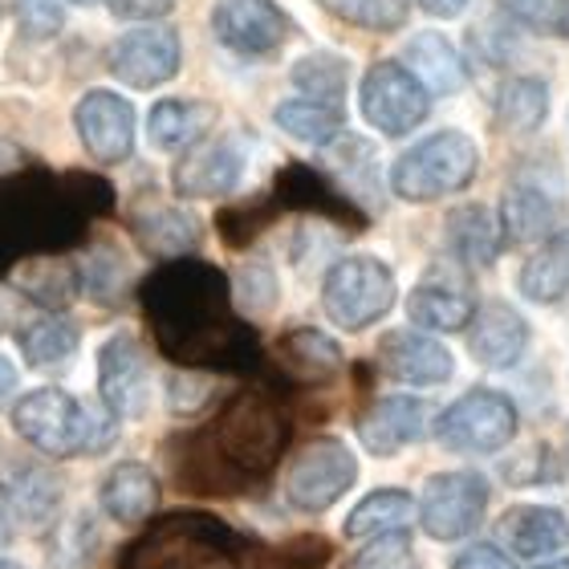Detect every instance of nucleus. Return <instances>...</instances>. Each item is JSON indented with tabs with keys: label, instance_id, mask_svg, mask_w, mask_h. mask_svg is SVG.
<instances>
[{
	"label": "nucleus",
	"instance_id": "nucleus-1",
	"mask_svg": "<svg viewBox=\"0 0 569 569\" xmlns=\"http://www.w3.org/2000/svg\"><path fill=\"white\" fill-rule=\"evenodd\" d=\"M151 306L159 318V330L167 333L171 350L179 355H208V350H224L228 330V281L216 273L212 264L188 261L154 277Z\"/></svg>",
	"mask_w": 569,
	"mask_h": 569
},
{
	"label": "nucleus",
	"instance_id": "nucleus-2",
	"mask_svg": "<svg viewBox=\"0 0 569 569\" xmlns=\"http://www.w3.org/2000/svg\"><path fill=\"white\" fill-rule=\"evenodd\" d=\"M114 411H98V407L78 403L73 395L58 391V387H41V391H29L24 399H17L12 407V427L24 443H33L37 451L46 456H98L107 451L114 439H119V427H114Z\"/></svg>",
	"mask_w": 569,
	"mask_h": 569
},
{
	"label": "nucleus",
	"instance_id": "nucleus-3",
	"mask_svg": "<svg viewBox=\"0 0 569 569\" xmlns=\"http://www.w3.org/2000/svg\"><path fill=\"white\" fill-rule=\"evenodd\" d=\"M480 151L460 131H439L431 139L416 142L391 167V191L407 203L443 200L451 191H463L476 179Z\"/></svg>",
	"mask_w": 569,
	"mask_h": 569
},
{
	"label": "nucleus",
	"instance_id": "nucleus-4",
	"mask_svg": "<svg viewBox=\"0 0 569 569\" xmlns=\"http://www.w3.org/2000/svg\"><path fill=\"white\" fill-rule=\"evenodd\" d=\"M395 273L379 257H342L321 281V309L338 330H367L395 306Z\"/></svg>",
	"mask_w": 569,
	"mask_h": 569
},
{
	"label": "nucleus",
	"instance_id": "nucleus-5",
	"mask_svg": "<svg viewBox=\"0 0 569 569\" xmlns=\"http://www.w3.org/2000/svg\"><path fill=\"white\" fill-rule=\"evenodd\" d=\"M517 436V407L509 395L476 387L436 419V439L448 451L463 456H492Z\"/></svg>",
	"mask_w": 569,
	"mask_h": 569
},
{
	"label": "nucleus",
	"instance_id": "nucleus-6",
	"mask_svg": "<svg viewBox=\"0 0 569 569\" xmlns=\"http://www.w3.org/2000/svg\"><path fill=\"white\" fill-rule=\"evenodd\" d=\"M358 460L342 439H313L284 472V497L301 512H326L355 488Z\"/></svg>",
	"mask_w": 569,
	"mask_h": 569
},
{
	"label": "nucleus",
	"instance_id": "nucleus-7",
	"mask_svg": "<svg viewBox=\"0 0 569 569\" xmlns=\"http://www.w3.org/2000/svg\"><path fill=\"white\" fill-rule=\"evenodd\" d=\"M431 110V94L403 61H375L362 78V114L375 131L382 134H407Z\"/></svg>",
	"mask_w": 569,
	"mask_h": 569
},
{
	"label": "nucleus",
	"instance_id": "nucleus-8",
	"mask_svg": "<svg viewBox=\"0 0 569 569\" xmlns=\"http://www.w3.org/2000/svg\"><path fill=\"white\" fill-rule=\"evenodd\" d=\"M488 480L480 472H439L423 485L419 525L431 541H460L485 521Z\"/></svg>",
	"mask_w": 569,
	"mask_h": 569
},
{
	"label": "nucleus",
	"instance_id": "nucleus-9",
	"mask_svg": "<svg viewBox=\"0 0 569 569\" xmlns=\"http://www.w3.org/2000/svg\"><path fill=\"white\" fill-rule=\"evenodd\" d=\"M98 395L119 419H142L151 407V367L131 333H114L98 350Z\"/></svg>",
	"mask_w": 569,
	"mask_h": 569
},
{
	"label": "nucleus",
	"instance_id": "nucleus-10",
	"mask_svg": "<svg viewBox=\"0 0 569 569\" xmlns=\"http://www.w3.org/2000/svg\"><path fill=\"white\" fill-rule=\"evenodd\" d=\"M107 66L119 82L134 86V90H154L179 73V33L167 24L131 29L110 46Z\"/></svg>",
	"mask_w": 569,
	"mask_h": 569
},
{
	"label": "nucleus",
	"instance_id": "nucleus-11",
	"mask_svg": "<svg viewBox=\"0 0 569 569\" xmlns=\"http://www.w3.org/2000/svg\"><path fill=\"white\" fill-rule=\"evenodd\" d=\"M82 147L98 163H127L134 151V107L114 90H90L73 110Z\"/></svg>",
	"mask_w": 569,
	"mask_h": 569
},
{
	"label": "nucleus",
	"instance_id": "nucleus-12",
	"mask_svg": "<svg viewBox=\"0 0 569 569\" xmlns=\"http://www.w3.org/2000/svg\"><path fill=\"white\" fill-rule=\"evenodd\" d=\"M249 167V142L240 134H228V139H212L196 147L188 159H179L176 176H171V188L183 196V200H212V196H228L237 188L240 176Z\"/></svg>",
	"mask_w": 569,
	"mask_h": 569
},
{
	"label": "nucleus",
	"instance_id": "nucleus-13",
	"mask_svg": "<svg viewBox=\"0 0 569 569\" xmlns=\"http://www.w3.org/2000/svg\"><path fill=\"white\" fill-rule=\"evenodd\" d=\"M561 216H566V200H561V188L553 183H541V179H512L505 200H500V232L512 240V244H533V240H549L561 228Z\"/></svg>",
	"mask_w": 569,
	"mask_h": 569
},
{
	"label": "nucleus",
	"instance_id": "nucleus-14",
	"mask_svg": "<svg viewBox=\"0 0 569 569\" xmlns=\"http://www.w3.org/2000/svg\"><path fill=\"white\" fill-rule=\"evenodd\" d=\"M212 29L237 53H273L289 37V17L277 0H216Z\"/></svg>",
	"mask_w": 569,
	"mask_h": 569
},
{
	"label": "nucleus",
	"instance_id": "nucleus-15",
	"mask_svg": "<svg viewBox=\"0 0 569 569\" xmlns=\"http://www.w3.org/2000/svg\"><path fill=\"white\" fill-rule=\"evenodd\" d=\"M468 330V355L488 370H509L521 362V355L529 350V326L512 306L505 301H488L472 313Z\"/></svg>",
	"mask_w": 569,
	"mask_h": 569
},
{
	"label": "nucleus",
	"instance_id": "nucleus-16",
	"mask_svg": "<svg viewBox=\"0 0 569 569\" xmlns=\"http://www.w3.org/2000/svg\"><path fill=\"white\" fill-rule=\"evenodd\" d=\"M379 362L391 379L411 382V387H439V382H448L451 370H456V358H451L448 346L416 330L387 333L379 342Z\"/></svg>",
	"mask_w": 569,
	"mask_h": 569
},
{
	"label": "nucleus",
	"instance_id": "nucleus-17",
	"mask_svg": "<svg viewBox=\"0 0 569 569\" xmlns=\"http://www.w3.org/2000/svg\"><path fill=\"white\" fill-rule=\"evenodd\" d=\"M427 419H431V411H427L423 399H416V395H387L362 416L358 439H362V448L370 456H395V451L411 448V443H419L427 436Z\"/></svg>",
	"mask_w": 569,
	"mask_h": 569
},
{
	"label": "nucleus",
	"instance_id": "nucleus-18",
	"mask_svg": "<svg viewBox=\"0 0 569 569\" xmlns=\"http://www.w3.org/2000/svg\"><path fill=\"white\" fill-rule=\"evenodd\" d=\"M0 500L12 521L41 529L61 509V480L41 463H9L0 472Z\"/></svg>",
	"mask_w": 569,
	"mask_h": 569
},
{
	"label": "nucleus",
	"instance_id": "nucleus-19",
	"mask_svg": "<svg viewBox=\"0 0 569 569\" xmlns=\"http://www.w3.org/2000/svg\"><path fill=\"white\" fill-rule=\"evenodd\" d=\"M407 313H411V321L423 326V330L456 333L472 321L476 301L463 281H451V277H427V281H419L416 289H411V297H407Z\"/></svg>",
	"mask_w": 569,
	"mask_h": 569
},
{
	"label": "nucleus",
	"instance_id": "nucleus-20",
	"mask_svg": "<svg viewBox=\"0 0 569 569\" xmlns=\"http://www.w3.org/2000/svg\"><path fill=\"white\" fill-rule=\"evenodd\" d=\"M500 541L521 558H553L569 537V525L549 505H517L500 517Z\"/></svg>",
	"mask_w": 569,
	"mask_h": 569
},
{
	"label": "nucleus",
	"instance_id": "nucleus-21",
	"mask_svg": "<svg viewBox=\"0 0 569 569\" xmlns=\"http://www.w3.org/2000/svg\"><path fill=\"white\" fill-rule=\"evenodd\" d=\"M448 244L460 257V264L488 269L500 257L505 232H500V220L488 212L485 203H463V208H456L448 216Z\"/></svg>",
	"mask_w": 569,
	"mask_h": 569
},
{
	"label": "nucleus",
	"instance_id": "nucleus-22",
	"mask_svg": "<svg viewBox=\"0 0 569 569\" xmlns=\"http://www.w3.org/2000/svg\"><path fill=\"white\" fill-rule=\"evenodd\" d=\"M102 509H107L110 521L119 525H139L147 512L154 509V500H159V480L147 463H119L114 472L102 480Z\"/></svg>",
	"mask_w": 569,
	"mask_h": 569
},
{
	"label": "nucleus",
	"instance_id": "nucleus-23",
	"mask_svg": "<svg viewBox=\"0 0 569 569\" xmlns=\"http://www.w3.org/2000/svg\"><path fill=\"white\" fill-rule=\"evenodd\" d=\"M403 66L427 86V94H456L463 86V61L451 49L448 37L439 33H419L407 41Z\"/></svg>",
	"mask_w": 569,
	"mask_h": 569
},
{
	"label": "nucleus",
	"instance_id": "nucleus-24",
	"mask_svg": "<svg viewBox=\"0 0 569 569\" xmlns=\"http://www.w3.org/2000/svg\"><path fill=\"white\" fill-rule=\"evenodd\" d=\"M521 293L537 306H553L569 293V228L553 232L541 249L525 261L521 269Z\"/></svg>",
	"mask_w": 569,
	"mask_h": 569
},
{
	"label": "nucleus",
	"instance_id": "nucleus-25",
	"mask_svg": "<svg viewBox=\"0 0 569 569\" xmlns=\"http://www.w3.org/2000/svg\"><path fill=\"white\" fill-rule=\"evenodd\" d=\"M216 122V107L208 102H159L147 119V131H151V142L159 151H183L196 139L208 134V127Z\"/></svg>",
	"mask_w": 569,
	"mask_h": 569
},
{
	"label": "nucleus",
	"instance_id": "nucleus-26",
	"mask_svg": "<svg viewBox=\"0 0 569 569\" xmlns=\"http://www.w3.org/2000/svg\"><path fill=\"white\" fill-rule=\"evenodd\" d=\"M416 500L403 488H375L370 497L355 505V512L346 517V537H379V533H399L416 517Z\"/></svg>",
	"mask_w": 569,
	"mask_h": 569
},
{
	"label": "nucleus",
	"instance_id": "nucleus-27",
	"mask_svg": "<svg viewBox=\"0 0 569 569\" xmlns=\"http://www.w3.org/2000/svg\"><path fill=\"white\" fill-rule=\"evenodd\" d=\"M82 333L66 318H37L21 330V355L33 370H61L78 355Z\"/></svg>",
	"mask_w": 569,
	"mask_h": 569
},
{
	"label": "nucleus",
	"instance_id": "nucleus-28",
	"mask_svg": "<svg viewBox=\"0 0 569 569\" xmlns=\"http://www.w3.org/2000/svg\"><path fill=\"white\" fill-rule=\"evenodd\" d=\"M134 232H139L142 249L159 252V257H179L200 244V220L183 208H151V212L134 216Z\"/></svg>",
	"mask_w": 569,
	"mask_h": 569
},
{
	"label": "nucleus",
	"instance_id": "nucleus-29",
	"mask_svg": "<svg viewBox=\"0 0 569 569\" xmlns=\"http://www.w3.org/2000/svg\"><path fill=\"white\" fill-rule=\"evenodd\" d=\"M549 110V86L541 78H509L497 94V119L505 131L529 134L546 122Z\"/></svg>",
	"mask_w": 569,
	"mask_h": 569
},
{
	"label": "nucleus",
	"instance_id": "nucleus-30",
	"mask_svg": "<svg viewBox=\"0 0 569 569\" xmlns=\"http://www.w3.org/2000/svg\"><path fill=\"white\" fill-rule=\"evenodd\" d=\"M277 127H281L289 139L321 147V142H330L333 134H342V107L318 102V98H293V102H281V107H277Z\"/></svg>",
	"mask_w": 569,
	"mask_h": 569
},
{
	"label": "nucleus",
	"instance_id": "nucleus-31",
	"mask_svg": "<svg viewBox=\"0 0 569 569\" xmlns=\"http://www.w3.org/2000/svg\"><path fill=\"white\" fill-rule=\"evenodd\" d=\"M281 358L297 375H306V379H318V375H330V370L342 367V346L326 338L321 330H293L281 338Z\"/></svg>",
	"mask_w": 569,
	"mask_h": 569
},
{
	"label": "nucleus",
	"instance_id": "nucleus-32",
	"mask_svg": "<svg viewBox=\"0 0 569 569\" xmlns=\"http://www.w3.org/2000/svg\"><path fill=\"white\" fill-rule=\"evenodd\" d=\"M346 78H350V66L333 53H309L293 66L297 90L306 98H318V102H333V107H342Z\"/></svg>",
	"mask_w": 569,
	"mask_h": 569
},
{
	"label": "nucleus",
	"instance_id": "nucleus-33",
	"mask_svg": "<svg viewBox=\"0 0 569 569\" xmlns=\"http://www.w3.org/2000/svg\"><path fill=\"white\" fill-rule=\"evenodd\" d=\"M98 546H102V537H98L94 521L78 512L73 521H66L53 537V546H49V569H90V561L98 558Z\"/></svg>",
	"mask_w": 569,
	"mask_h": 569
},
{
	"label": "nucleus",
	"instance_id": "nucleus-34",
	"mask_svg": "<svg viewBox=\"0 0 569 569\" xmlns=\"http://www.w3.org/2000/svg\"><path fill=\"white\" fill-rule=\"evenodd\" d=\"M321 9H330L333 17L358 24V29H375V33H391L407 21L411 0H318Z\"/></svg>",
	"mask_w": 569,
	"mask_h": 569
},
{
	"label": "nucleus",
	"instance_id": "nucleus-35",
	"mask_svg": "<svg viewBox=\"0 0 569 569\" xmlns=\"http://www.w3.org/2000/svg\"><path fill=\"white\" fill-rule=\"evenodd\" d=\"M512 21L529 24L537 33L569 37V0H497Z\"/></svg>",
	"mask_w": 569,
	"mask_h": 569
},
{
	"label": "nucleus",
	"instance_id": "nucleus-36",
	"mask_svg": "<svg viewBox=\"0 0 569 569\" xmlns=\"http://www.w3.org/2000/svg\"><path fill=\"white\" fill-rule=\"evenodd\" d=\"M355 569H419V558H416V549H411L407 529L370 537V546L358 549Z\"/></svg>",
	"mask_w": 569,
	"mask_h": 569
},
{
	"label": "nucleus",
	"instance_id": "nucleus-37",
	"mask_svg": "<svg viewBox=\"0 0 569 569\" xmlns=\"http://www.w3.org/2000/svg\"><path fill=\"white\" fill-rule=\"evenodd\" d=\"M237 297L249 313H269L277 306V277L269 264H244L237 277Z\"/></svg>",
	"mask_w": 569,
	"mask_h": 569
},
{
	"label": "nucleus",
	"instance_id": "nucleus-38",
	"mask_svg": "<svg viewBox=\"0 0 569 569\" xmlns=\"http://www.w3.org/2000/svg\"><path fill=\"white\" fill-rule=\"evenodd\" d=\"M12 9L24 33L53 37L61 29V0H12Z\"/></svg>",
	"mask_w": 569,
	"mask_h": 569
},
{
	"label": "nucleus",
	"instance_id": "nucleus-39",
	"mask_svg": "<svg viewBox=\"0 0 569 569\" xmlns=\"http://www.w3.org/2000/svg\"><path fill=\"white\" fill-rule=\"evenodd\" d=\"M107 4L122 21H154L176 9V0H107Z\"/></svg>",
	"mask_w": 569,
	"mask_h": 569
},
{
	"label": "nucleus",
	"instance_id": "nucleus-40",
	"mask_svg": "<svg viewBox=\"0 0 569 569\" xmlns=\"http://www.w3.org/2000/svg\"><path fill=\"white\" fill-rule=\"evenodd\" d=\"M451 569H517L505 553H500L497 546H488V541H480V546H468L460 553V558L451 561Z\"/></svg>",
	"mask_w": 569,
	"mask_h": 569
},
{
	"label": "nucleus",
	"instance_id": "nucleus-41",
	"mask_svg": "<svg viewBox=\"0 0 569 569\" xmlns=\"http://www.w3.org/2000/svg\"><path fill=\"white\" fill-rule=\"evenodd\" d=\"M24 163H29L24 147H17L12 139H0V176H9V171H21Z\"/></svg>",
	"mask_w": 569,
	"mask_h": 569
},
{
	"label": "nucleus",
	"instance_id": "nucleus-42",
	"mask_svg": "<svg viewBox=\"0 0 569 569\" xmlns=\"http://www.w3.org/2000/svg\"><path fill=\"white\" fill-rule=\"evenodd\" d=\"M423 4V12H431V17H439V21H448V17H460L472 0H419Z\"/></svg>",
	"mask_w": 569,
	"mask_h": 569
},
{
	"label": "nucleus",
	"instance_id": "nucleus-43",
	"mask_svg": "<svg viewBox=\"0 0 569 569\" xmlns=\"http://www.w3.org/2000/svg\"><path fill=\"white\" fill-rule=\"evenodd\" d=\"M17 391V367H12L9 358L0 355V399H9Z\"/></svg>",
	"mask_w": 569,
	"mask_h": 569
},
{
	"label": "nucleus",
	"instance_id": "nucleus-44",
	"mask_svg": "<svg viewBox=\"0 0 569 569\" xmlns=\"http://www.w3.org/2000/svg\"><path fill=\"white\" fill-rule=\"evenodd\" d=\"M9 509H4V500H0V546H9V537H12V529H9Z\"/></svg>",
	"mask_w": 569,
	"mask_h": 569
},
{
	"label": "nucleus",
	"instance_id": "nucleus-45",
	"mask_svg": "<svg viewBox=\"0 0 569 569\" xmlns=\"http://www.w3.org/2000/svg\"><path fill=\"white\" fill-rule=\"evenodd\" d=\"M0 569H24L21 561H12V558H0Z\"/></svg>",
	"mask_w": 569,
	"mask_h": 569
},
{
	"label": "nucleus",
	"instance_id": "nucleus-46",
	"mask_svg": "<svg viewBox=\"0 0 569 569\" xmlns=\"http://www.w3.org/2000/svg\"><path fill=\"white\" fill-rule=\"evenodd\" d=\"M541 569H569V561H553V566H541Z\"/></svg>",
	"mask_w": 569,
	"mask_h": 569
},
{
	"label": "nucleus",
	"instance_id": "nucleus-47",
	"mask_svg": "<svg viewBox=\"0 0 569 569\" xmlns=\"http://www.w3.org/2000/svg\"><path fill=\"white\" fill-rule=\"evenodd\" d=\"M73 4H98V0H73Z\"/></svg>",
	"mask_w": 569,
	"mask_h": 569
},
{
	"label": "nucleus",
	"instance_id": "nucleus-48",
	"mask_svg": "<svg viewBox=\"0 0 569 569\" xmlns=\"http://www.w3.org/2000/svg\"><path fill=\"white\" fill-rule=\"evenodd\" d=\"M0 12H4V0H0Z\"/></svg>",
	"mask_w": 569,
	"mask_h": 569
}]
</instances>
